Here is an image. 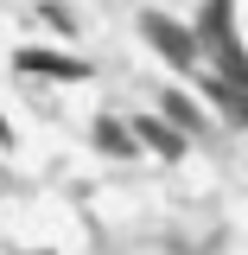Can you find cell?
Masks as SVG:
<instances>
[{
  "label": "cell",
  "mask_w": 248,
  "mask_h": 255,
  "mask_svg": "<svg viewBox=\"0 0 248 255\" xmlns=\"http://www.w3.org/2000/svg\"><path fill=\"white\" fill-rule=\"evenodd\" d=\"M140 38L153 45L165 64H178V70H197V32H185L178 19H165V13H140Z\"/></svg>",
  "instance_id": "cell-1"
},
{
  "label": "cell",
  "mask_w": 248,
  "mask_h": 255,
  "mask_svg": "<svg viewBox=\"0 0 248 255\" xmlns=\"http://www.w3.org/2000/svg\"><path fill=\"white\" fill-rule=\"evenodd\" d=\"M13 64L26 70V77H58V83H83V77H95L83 58H70V51H13Z\"/></svg>",
  "instance_id": "cell-2"
},
{
  "label": "cell",
  "mask_w": 248,
  "mask_h": 255,
  "mask_svg": "<svg viewBox=\"0 0 248 255\" xmlns=\"http://www.w3.org/2000/svg\"><path fill=\"white\" fill-rule=\"evenodd\" d=\"M127 128H134V140H140V147H153L159 159H178V153H185V134L165 122V115H140V122H127Z\"/></svg>",
  "instance_id": "cell-3"
},
{
  "label": "cell",
  "mask_w": 248,
  "mask_h": 255,
  "mask_svg": "<svg viewBox=\"0 0 248 255\" xmlns=\"http://www.w3.org/2000/svg\"><path fill=\"white\" fill-rule=\"evenodd\" d=\"M223 38H236V0H204V13H197V51H210Z\"/></svg>",
  "instance_id": "cell-4"
},
{
  "label": "cell",
  "mask_w": 248,
  "mask_h": 255,
  "mask_svg": "<svg viewBox=\"0 0 248 255\" xmlns=\"http://www.w3.org/2000/svg\"><path fill=\"white\" fill-rule=\"evenodd\" d=\"M89 140H95V147H102L108 159H127V153H140L134 128H127V122H115V115H95V122H89Z\"/></svg>",
  "instance_id": "cell-5"
},
{
  "label": "cell",
  "mask_w": 248,
  "mask_h": 255,
  "mask_svg": "<svg viewBox=\"0 0 248 255\" xmlns=\"http://www.w3.org/2000/svg\"><path fill=\"white\" fill-rule=\"evenodd\" d=\"M197 90L210 96V102H223V115H229L236 128H248V90H229L223 77H197Z\"/></svg>",
  "instance_id": "cell-6"
},
{
  "label": "cell",
  "mask_w": 248,
  "mask_h": 255,
  "mask_svg": "<svg viewBox=\"0 0 248 255\" xmlns=\"http://www.w3.org/2000/svg\"><path fill=\"white\" fill-rule=\"evenodd\" d=\"M159 115H165V122L178 128L185 140L197 134V128H204V115H197V102H191V96H178V90H165V96H159Z\"/></svg>",
  "instance_id": "cell-7"
},
{
  "label": "cell",
  "mask_w": 248,
  "mask_h": 255,
  "mask_svg": "<svg viewBox=\"0 0 248 255\" xmlns=\"http://www.w3.org/2000/svg\"><path fill=\"white\" fill-rule=\"evenodd\" d=\"M38 13H45V26H51V32H77V13L58 6V0H51V6H38Z\"/></svg>",
  "instance_id": "cell-8"
},
{
  "label": "cell",
  "mask_w": 248,
  "mask_h": 255,
  "mask_svg": "<svg viewBox=\"0 0 248 255\" xmlns=\"http://www.w3.org/2000/svg\"><path fill=\"white\" fill-rule=\"evenodd\" d=\"M6 140H13V128H6V115H0V147H6Z\"/></svg>",
  "instance_id": "cell-9"
}]
</instances>
